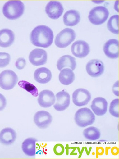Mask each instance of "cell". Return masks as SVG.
<instances>
[{"label":"cell","instance_id":"obj_1","mask_svg":"<svg viewBox=\"0 0 119 159\" xmlns=\"http://www.w3.org/2000/svg\"><path fill=\"white\" fill-rule=\"evenodd\" d=\"M54 34L48 26L39 25L36 26L31 33L30 40L34 46L46 48L52 44Z\"/></svg>","mask_w":119,"mask_h":159},{"label":"cell","instance_id":"obj_2","mask_svg":"<svg viewBox=\"0 0 119 159\" xmlns=\"http://www.w3.org/2000/svg\"><path fill=\"white\" fill-rule=\"evenodd\" d=\"M24 5L21 1H11L7 2L3 8L4 16L8 19H18L23 14Z\"/></svg>","mask_w":119,"mask_h":159},{"label":"cell","instance_id":"obj_3","mask_svg":"<svg viewBox=\"0 0 119 159\" xmlns=\"http://www.w3.org/2000/svg\"><path fill=\"white\" fill-rule=\"evenodd\" d=\"M95 120V115L91 109L87 108L79 109L75 114L76 123L79 127H85L91 125Z\"/></svg>","mask_w":119,"mask_h":159},{"label":"cell","instance_id":"obj_4","mask_svg":"<svg viewBox=\"0 0 119 159\" xmlns=\"http://www.w3.org/2000/svg\"><path fill=\"white\" fill-rule=\"evenodd\" d=\"M76 37L74 30L71 28H65L57 34L55 40V44L59 48H66L75 40Z\"/></svg>","mask_w":119,"mask_h":159},{"label":"cell","instance_id":"obj_5","mask_svg":"<svg viewBox=\"0 0 119 159\" xmlns=\"http://www.w3.org/2000/svg\"><path fill=\"white\" fill-rule=\"evenodd\" d=\"M109 14V11L106 7L98 6L94 7L90 11L89 18L92 24L100 25L106 21Z\"/></svg>","mask_w":119,"mask_h":159},{"label":"cell","instance_id":"obj_6","mask_svg":"<svg viewBox=\"0 0 119 159\" xmlns=\"http://www.w3.org/2000/svg\"><path fill=\"white\" fill-rule=\"evenodd\" d=\"M18 80L15 72L7 70L0 74V87L3 89L9 90L13 89Z\"/></svg>","mask_w":119,"mask_h":159},{"label":"cell","instance_id":"obj_7","mask_svg":"<svg viewBox=\"0 0 119 159\" xmlns=\"http://www.w3.org/2000/svg\"><path fill=\"white\" fill-rule=\"evenodd\" d=\"M91 99V94L85 89L80 88L75 91L72 94L73 102L76 106L82 107L88 104Z\"/></svg>","mask_w":119,"mask_h":159},{"label":"cell","instance_id":"obj_8","mask_svg":"<svg viewBox=\"0 0 119 159\" xmlns=\"http://www.w3.org/2000/svg\"><path fill=\"white\" fill-rule=\"evenodd\" d=\"M86 69L87 73L91 77H98L104 73V65L99 60L92 59L87 63Z\"/></svg>","mask_w":119,"mask_h":159},{"label":"cell","instance_id":"obj_9","mask_svg":"<svg viewBox=\"0 0 119 159\" xmlns=\"http://www.w3.org/2000/svg\"><path fill=\"white\" fill-rule=\"evenodd\" d=\"M71 51L73 55L79 58L87 57L90 52V47L88 43L83 40L76 41L72 45Z\"/></svg>","mask_w":119,"mask_h":159},{"label":"cell","instance_id":"obj_10","mask_svg":"<svg viewBox=\"0 0 119 159\" xmlns=\"http://www.w3.org/2000/svg\"><path fill=\"white\" fill-rule=\"evenodd\" d=\"M29 59L31 63L34 66H40L46 64L48 54L46 51L41 49H35L31 52Z\"/></svg>","mask_w":119,"mask_h":159},{"label":"cell","instance_id":"obj_11","mask_svg":"<svg viewBox=\"0 0 119 159\" xmlns=\"http://www.w3.org/2000/svg\"><path fill=\"white\" fill-rule=\"evenodd\" d=\"M64 9L62 5L57 1H51L47 4L45 11L51 19H58L62 15Z\"/></svg>","mask_w":119,"mask_h":159},{"label":"cell","instance_id":"obj_12","mask_svg":"<svg viewBox=\"0 0 119 159\" xmlns=\"http://www.w3.org/2000/svg\"><path fill=\"white\" fill-rule=\"evenodd\" d=\"M34 121L38 127L42 129H46L52 122V117L48 111H41L35 114Z\"/></svg>","mask_w":119,"mask_h":159},{"label":"cell","instance_id":"obj_13","mask_svg":"<svg viewBox=\"0 0 119 159\" xmlns=\"http://www.w3.org/2000/svg\"><path fill=\"white\" fill-rule=\"evenodd\" d=\"M56 102L54 105L55 110L59 111L66 110L70 104V96L66 92L63 90L56 95Z\"/></svg>","mask_w":119,"mask_h":159},{"label":"cell","instance_id":"obj_14","mask_svg":"<svg viewBox=\"0 0 119 159\" xmlns=\"http://www.w3.org/2000/svg\"><path fill=\"white\" fill-rule=\"evenodd\" d=\"M38 100L39 105L41 107L48 108L55 104L56 98L53 92L45 90L40 93Z\"/></svg>","mask_w":119,"mask_h":159},{"label":"cell","instance_id":"obj_15","mask_svg":"<svg viewBox=\"0 0 119 159\" xmlns=\"http://www.w3.org/2000/svg\"><path fill=\"white\" fill-rule=\"evenodd\" d=\"M108 103L105 98L98 97L92 101L91 108L95 114L102 116L106 114L108 110Z\"/></svg>","mask_w":119,"mask_h":159},{"label":"cell","instance_id":"obj_16","mask_svg":"<svg viewBox=\"0 0 119 159\" xmlns=\"http://www.w3.org/2000/svg\"><path fill=\"white\" fill-rule=\"evenodd\" d=\"M103 51L110 59H115L119 57V42L116 39L108 40L104 45Z\"/></svg>","mask_w":119,"mask_h":159},{"label":"cell","instance_id":"obj_17","mask_svg":"<svg viewBox=\"0 0 119 159\" xmlns=\"http://www.w3.org/2000/svg\"><path fill=\"white\" fill-rule=\"evenodd\" d=\"M52 73L50 70L46 67L36 69L34 74V80L41 84H46L50 82L52 78Z\"/></svg>","mask_w":119,"mask_h":159},{"label":"cell","instance_id":"obj_18","mask_svg":"<svg viewBox=\"0 0 119 159\" xmlns=\"http://www.w3.org/2000/svg\"><path fill=\"white\" fill-rule=\"evenodd\" d=\"M17 137V134L11 128H6L0 132V142L6 145L14 143Z\"/></svg>","mask_w":119,"mask_h":159},{"label":"cell","instance_id":"obj_19","mask_svg":"<svg viewBox=\"0 0 119 159\" xmlns=\"http://www.w3.org/2000/svg\"><path fill=\"white\" fill-rule=\"evenodd\" d=\"M14 39L15 35L11 30L4 29L0 30V47L7 48L11 46Z\"/></svg>","mask_w":119,"mask_h":159},{"label":"cell","instance_id":"obj_20","mask_svg":"<svg viewBox=\"0 0 119 159\" xmlns=\"http://www.w3.org/2000/svg\"><path fill=\"white\" fill-rule=\"evenodd\" d=\"M65 25L73 26L76 25L80 20V16L79 12L74 10H69L66 13L63 17Z\"/></svg>","mask_w":119,"mask_h":159},{"label":"cell","instance_id":"obj_21","mask_svg":"<svg viewBox=\"0 0 119 159\" xmlns=\"http://www.w3.org/2000/svg\"><path fill=\"white\" fill-rule=\"evenodd\" d=\"M76 59L71 56L65 55L61 57L57 63V67L59 71L66 67L71 68L72 70H75L76 67Z\"/></svg>","mask_w":119,"mask_h":159},{"label":"cell","instance_id":"obj_22","mask_svg":"<svg viewBox=\"0 0 119 159\" xmlns=\"http://www.w3.org/2000/svg\"><path fill=\"white\" fill-rule=\"evenodd\" d=\"M34 138H30L26 139L22 143V150L26 155L34 156L36 155V142Z\"/></svg>","mask_w":119,"mask_h":159},{"label":"cell","instance_id":"obj_23","mask_svg":"<svg viewBox=\"0 0 119 159\" xmlns=\"http://www.w3.org/2000/svg\"><path fill=\"white\" fill-rule=\"evenodd\" d=\"M75 74L72 70L69 69H65L61 71L59 79L61 83L64 85H69L74 81Z\"/></svg>","mask_w":119,"mask_h":159},{"label":"cell","instance_id":"obj_24","mask_svg":"<svg viewBox=\"0 0 119 159\" xmlns=\"http://www.w3.org/2000/svg\"><path fill=\"white\" fill-rule=\"evenodd\" d=\"M83 135L86 139L91 141L99 139L101 133L99 129L94 127H90L84 130Z\"/></svg>","mask_w":119,"mask_h":159},{"label":"cell","instance_id":"obj_25","mask_svg":"<svg viewBox=\"0 0 119 159\" xmlns=\"http://www.w3.org/2000/svg\"><path fill=\"white\" fill-rule=\"evenodd\" d=\"M108 28L113 34H119V16L114 15L111 16L107 24Z\"/></svg>","mask_w":119,"mask_h":159},{"label":"cell","instance_id":"obj_26","mask_svg":"<svg viewBox=\"0 0 119 159\" xmlns=\"http://www.w3.org/2000/svg\"><path fill=\"white\" fill-rule=\"evenodd\" d=\"M20 87L24 89L26 91L31 94L34 97L38 96V92L36 87L31 84L25 80H21L18 83Z\"/></svg>","mask_w":119,"mask_h":159},{"label":"cell","instance_id":"obj_27","mask_svg":"<svg viewBox=\"0 0 119 159\" xmlns=\"http://www.w3.org/2000/svg\"><path fill=\"white\" fill-rule=\"evenodd\" d=\"M109 112L110 114L116 118L119 117V99H114L110 103Z\"/></svg>","mask_w":119,"mask_h":159},{"label":"cell","instance_id":"obj_28","mask_svg":"<svg viewBox=\"0 0 119 159\" xmlns=\"http://www.w3.org/2000/svg\"><path fill=\"white\" fill-rule=\"evenodd\" d=\"M10 55L5 52H0V68H3L9 65L10 61Z\"/></svg>","mask_w":119,"mask_h":159},{"label":"cell","instance_id":"obj_29","mask_svg":"<svg viewBox=\"0 0 119 159\" xmlns=\"http://www.w3.org/2000/svg\"><path fill=\"white\" fill-rule=\"evenodd\" d=\"M65 151L64 146L61 144H57L54 146V152L57 156H61L63 154Z\"/></svg>","mask_w":119,"mask_h":159},{"label":"cell","instance_id":"obj_30","mask_svg":"<svg viewBox=\"0 0 119 159\" xmlns=\"http://www.w3.org/2000/svg\"><path fill=\"white\" fill-rule=\"evenodd\" d=\"M26 65V61L23 58H20L16 61V67L19 70L23 69Z\"/></svg>","mask_w":119,"mask_h":159},{"label":"cell","instance_id":"obj_31","mask_svg":"<svg viewBox=\"0 0 119 159\" xmlns=\"http://www.w3.org/2000/svg\"><path fill=\"white\" fill-rule=\"evenodd\" d=\"M7 100L2 94L0 93V111H2L7 105Z\"/></svg>","mask_w":119,"mask_h":159},{"label":"cell","instance_id":"obj_32","mask_svg":"<svg viewBox=\"0 0 119 159\" xmlns=\"http://www.w3.org/2000/svg\"><path fill=\"white\" fill-rule=\"evenodd\" d=\"M113 91L116 96H118V84L116 86L114 85L113 88Z\"/></svg>","mask_w":119,"mask_h":159}]
</instances>
